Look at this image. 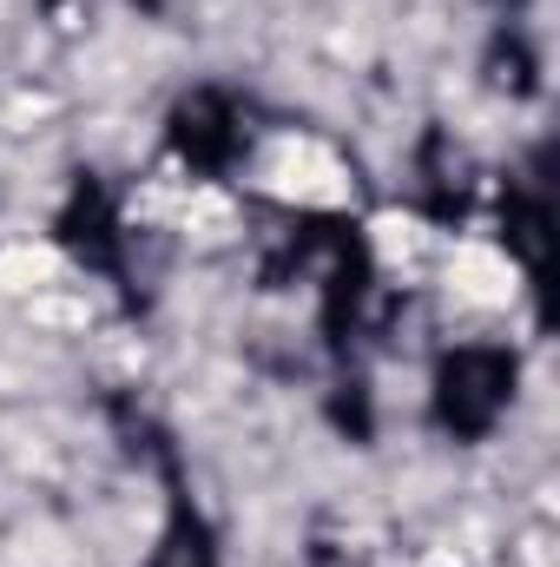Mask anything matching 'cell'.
<instances>
[{"label": "cell", "instance_id": "1", "mask_svg": "<svg viewBox=\"0 0 560 567\" xmlns=\"http://www.w3.org/2000/svg\"><path fill=\"white\" fill-rule=\"evenodd\" d=\"M515 350L501 343H462L435 363V423L455 442H481L515 403Z\"/></svg>", "mask_w": 560, "mask_h": 567}, {"label": "cell", "instance_id": "2", "mask_svg": "<svg viewBox=\"0 0 560 567\" xmlns=\"http://www.w3.org/2000/svg\"><path fill=\"white\" fill-rule=\"evenodd\" d=\"M245 113H238V100L231 93H218V86H198V93H185L178 106H172V152L191 165V172H231L238 158H245Z\"/></svg>", "mask_w": 560, "mask_h": 567}, {"label": "cell", "instance_id": "3", "mask_svg": "<svg viewBox=\"0 0 560 567\" xmlns=\"http://www.w3.org/2000/svg\"><path fill=\"white\" fill-rule=\"evenodd\" d=\"M53 231H60V245H66L80 265L126 278V218H120V198H113L106 178L80 172V178H73V198L60 205V225H53Z\"/></svg>", "mask_w": 560, "mask_h": 567}, {"label": "cell", "instance_id": "4", "mask_svg": "<svg viewBox=\"0 0 560 567\" xmlns=\"http://www.w3.org/2000/svg\"><path fill=\"white\" fill-rule=\"evenodd\" d=\"M501 231H508V251L528 265V278L548 284L554 205H548V178H541V158H535V185H508V198H501Z\"/></svg>", "mask_w": 560, "mask_h": 567}, {"label": "cell", "instance_id": "5", "mask_svg": "<svg viewBox=\"0 0 560 567\" xmlns=\"http://www.w3.org/2000/svg\"><path fill=\"white\" fill-rule=\"evenodd\" d=\"M468 152L448 140V133H428L416 152V205L435 218V225H455L468 212Z\"/></svg>", "mask_w": 560, "mask_h": 567}, {"label": "cell", "instance_id": "6", "mask_svg": "<svg viewBox=\"0 0 560 567\" xmlns=\"http://www.w3.org/2000/svg\"><path fill=\"white\" fill-rule=\"evenodd\" d=\"M145 567H218L211 528H205V515L191 508L185 488L172 495V522H165V535H158V548H152V561Z\"/></svg>", "mask_w": 560, "mask_h": 567}, {"label": "cell", "instance_id": "7", "mask_svg": "<svg viewBox=\"0 0 560 567\" xmlns=\"http://www.w3.org/2000/svg\"><path fill=\"white\" fill-rule=\"evenodd\" d=\"M488 80L508 86V93H535V86H541V80H535V47H528L515 27H501V33L488 40Z\"/></svg>", "mask_w": 560, "mask_h": 567}, {"label": "cell", "instance_id": "8", "mask_svg": "<svg viewBox=\"0 0 560 567\" xmlns=\"http://www.w3.org/2000/svg\"><path fill=\"white\" fill-rule=\"evenodd\" d=\"M133 7H139V13H165V0H133Z\"/></svg>", "mask_w": 560, "mask_h": 567}, {"label": "cell", "instance_id": "9", "mask_svg": "<svg viewBox=\"0 0 560 567\" xmlns=\"http://www.w3.org/2000/svg\"><path fill=\"white\" fill-rule=\"evenodd\" d=\"M495 7H508V13H515V7H528V0H495Z\"/></svg>", "mask_w": 560, "mask_h": 567}, {"label": "cell", "instance_id": "10", "mask_svg": "<svg viewBox=\"0 0 560 567\" xmlns=\"http://www.w3.org/2000/svg\"><path fill=\"white\" fill-rule=\"evenodd\" d=\"M40 7H66V0H40Z\"/></svg>", "mask_w": 560, "mask_h": 567}]
</instances>
